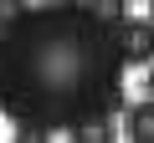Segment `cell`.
Wrapping results in <instances>:
<instances>
[{"mask_svg":"<svg viewBox=\"0 0 154 143\" xmlns=\"http://www.w3.org/2000/svg\"><path fill=\"white\" fill-rule=\"evenodd\" d=\"M113 21L93 0L26 5L0 26V112L46 133H77L88 118L123 107Z\"/></svg>","mask_w":154,"mask_h":143,"instance_id":"obj_1","label":"cell"},{"mask_svg":"<svg viewBox=\"0 0 154 143\" xmlns=\"http://www.w3.org/2000/svg\"><path fill=\"white\" fill-rule=\"evenodd\" d=\"M149 66H154V61H149ZM149 97H154V72H149Z\"/></svg>","mask_w":154,"mask_h":143,"instance_id":"obj_4","label":"cell"},{"mask_svg":"<svg viewBox=\"0 0 154 143\" xmlns=\"http://www.w3.org/2000/svg\"><path fill=\"white\" fill-rule=\"evenodd\" d=\"M113 41H118L123 66H149L154 61V16H118Z\"/></svg>","mask_w":154,"mask_h":143,"instance_id":"obj_2","label":"cell"},{"mask_svg":"<svg viewBox=\"0 0 154 143\" xmlns=\"http://www.w3.org/2000/svg\"><path fill=\"white\" fill-rule=\"evenodd\" d=\"M123 5H134V0H123Z\"/></svg>","mask_w":154,"mask_h":143,"instance_id":"obj_5","label":"cell"},{"mask_svg":"<svg viewBox=\"0 0 154 143\" xmlns=\"http://www.w3.org/2000/svg\"><path fill=\"white\" fill-rule=\"evenodd\" d=\"M123 138H134V143H154V97L123 107Z\"/></svg>","mask_w":154,"mask_h":143,"instance_id":"obj_3","label":"cell"}]
</instances>
